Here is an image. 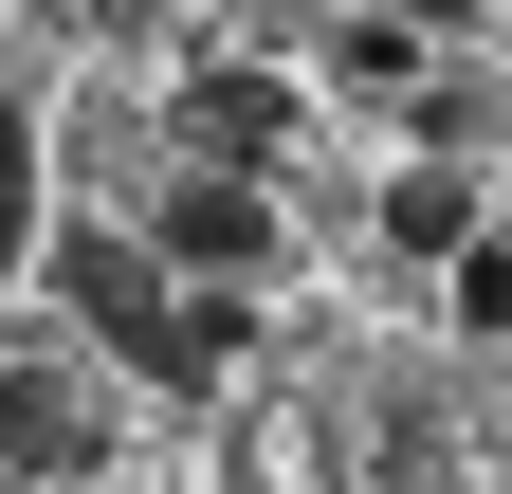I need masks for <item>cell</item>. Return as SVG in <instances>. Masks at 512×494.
<instances>
[{
    "mask_svg": "<svg viewBox=\"0 0 512 494\" xmlns=\"http://www.w3.org/2000/svg\"><path fill=\"white\" fill-rule=\"evenodd\" d=\"M147 257H165L183 293H256V275H275V183L183 165V183H165V220H147Z\"/></svg>",
    "mask_w": 512,
    "mask_h": 494,
    "instance_id": "1",
    "label": "cell"
},
{
    "mask_svg": "<svg viewBox=\"0 0 512 494\" xmlns=\"http://www.w3.org/2000/svg\"><path fill=\"white\" fill-rule=\"evenodd\" d=\"M0 476H92V385L0 348Z\"/></svg>",
    "mask_w": 512,
    "mask_h": 494,
    "instance_id": "2",
    "label": "cell"
},
{
    "mask_svg": "<svg viewBox=\"0 0 512 494\" xmlns=\"http://www.w3.org/2000/svg\"><path fill=\"white\" fill-rule=\"evenodd\" d=\"M183 147H202V165H238V183H256V165L293 147V92L256 74V55H202V74H183Z\"/></svg>",
    "mask_w": 512,
    "mask_h": 494,
    "instance_id": "3",
    "label": "cell"
},
{
    "mask_svg": "<svg viewBox=\"0 0 512 494\" xmlns=\"http://www.w3.org/2000/svg\"><path fill=\"white\" fill-rule=\"evenodd\" d=\"M384 238H403V257H476V183L458 165H403L384 183Z\"/></svg>",
    "mask_w": 512,
    "mask_h": 494,
    "instance_id": "4",
    "label": "cell"
},
{
    "mask_svg": "<svg viewBox=\"0 0 512 494\" xmlns=\"http://www.w3.org/2000/svg\"><path fill=\"white\" fill-rule=\"evenodd\" d=\"M37 238H55V202H37V110L0 92V275H19Z\"/></svg>",
    "mask_w": 512,
    "mask_h": 494,
    "instance_id": "5",
    "label": "cell"
},
{
    "mask_svg": "<svg viewBox=\"0 0 512 494\" xmlns=\"http://www.w3.org/2000/svg\"><path fill=\"white\" fill-rule=\"evenodd\" d=\"M366 19H403V37H458V19H476V0H366Z\"/></svg>",
    "mask_w": 512,
    "mask_h": 494,
    "instance_id": "6",
    "label": "cell"
},
{
    "mask_svg": "<svg viewBox=\"0 0 512 494\" xmlns=\"http://www.w3.org/2000/svg\"><path fill=\"white\" fill-rule=\"evenodd\" d=\"M92 19H110V37H147V0H92Z\"/></svg>",
    "mask_w": 512,
    "mask_h": 494,
    "instance_id": "7",
    "label": "cell"
}]
</instances>
